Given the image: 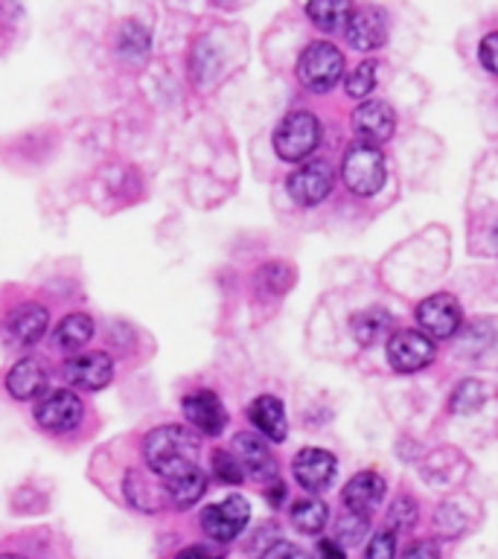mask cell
<instances>
[{
    "instance_id": "6da1fadb",
    "label": "cell",
    "mask_w": 498,
    "mask_h": 559,
    "mask_svg": "<svg viewBox=\"0 0 498 559\" xmlns=\"http://www.w3.org/2000/svg\"><path fill=\"white\" fill-rule=\"evenodd\" d=\"M201 440L199 435L187 426H161L149 431L143 440V461L149 472L164 480L178 469L195 466L199 463Z\"/></svg>"
},
{
    "instance_id": "7a4b0ae2",
    "label": "cell",
    "mask_w": 498,
    "mask_h": 559,
    "mask_svg": "<svg viewBox=\"0 0 498 559\" xmlns=\"http://www.w3.org/2000/svg\"><path fill=\"white\" fill-rule=\"evenodd\" d=\"M341 76H344V56L335 44L315 41L297 59V79L312 94L332 91L341 82Z\"/></svg>"
},
{
    "instance_id": "3957f363",
    "label": "cell",
    "mask_w": 498,
    "mask_h": 559,
    "mask_svg": "<svg viewBox=\"0 0 498 559\" xmlns=\"http://www.w3.org/2000/svg\"><path fill=\"white\" fill-rule=\"evenodd\" d=\"M321 143V122L312 111H292L274 129V152L288 164L306 160Z\"/></svg>"
},
{
    "instance_id": "277c9868",
    "label": "cell",
    "mask_w": 498,
    "mask_h": 559,
    "mask_svg": "<svg viewBox=\"0 0 498 559\" xmlns=\"http://www.w3.org/2000/svg\"><path fill=\"white\" fill-rule=\"evenodd\" d=\"M384 155L376 146L356 143L341 160V178L353 195H376L384 187Z\"/></svg>"
},
{
    "instance_id": "5b68a950",
    "label": "cell",
    "mask_w": 498,
    "mask_h": 559,
    "mask_svg": "<svg viewBox=\"0 0 498 559\" xmlns=\"http://www.w3.org/2000/svg\"><path fill=\"white\" fill-rule=\"evenodd\" d=\"M33 414L38 428H44V431H50V435H68L85 417V405H82L76 393L68 391V388H59V391L38 396Z\"/></svg>"
},
{
    "instance_id": "8992f818",
    "label": "cell",
    "mask_w": 498,
    "mask_h": 559,
    "mask_svg": "<svg viewBox=\"0 0 498 559\" xmlns=\"http://www.w3.org/2000/svg\"><path fill=\"white\" fill-rule=\"evenodd\" d=\"M251 519V504L242 496H227L201 510V531L213 542H234Z\"/></svg>"
},
{
    "instance_id": "52a82bcc",
    "label": "cell",
    "mask_w": 498,
    "mask_h": 559,
    "mask_svg": "<svg viewBox=\"0 0 498 559\" xmlns=\"http://www.w3.org/2000/svg\"><path fill=\"white\" fill-rule=\"evenodd\" d=\"M332 183H335L332 164H327V160H309V164H304L300 169L288 175L286 190L297 207H315V204H321L330 195Z\"/></svg>"
},
{
    "instance_id": "ba28073f",
    "label": "cell",
    "mask_w": 498,
    "mask_h": 559,
    "mask_svg": "<svg viewBox=\"0 0 498 559\" xmlns=\"http://www.w3.org/2000/svg\"><path fill=\"white\" fill-rule=\"evenodd\" d=\"M417 323L423 326V335H428V338H454L463 326V312L458 297L446 295V292L426 297L417 306Z\"/></svg>"
},
{
    "instance_id": "9c48e42d",
    "label": "cell",
    "mask_w": 498,
    "mask_h": 559,
    "mask_svg": "<svg viewBox=\"0 0 498 559\" xmlns=\"http://www.w3.org/2000/svg\"><path fill=\"white\" fill-rule=\"evenodd\" d=\"M388 361L400 373H417V370L435 361V344L423 332H393L391 338H388Z\"/></svg>"
},
{
    "instance_id": "30bf717a",
    "label": "cell",
    "mask_w": 498,
    "mask_h": 559,
    "mask_svg": "<svg viewBox=\"0 0 498 559\" xmlns=\"http://www.w3.org/2000/svg\"><path fill=\"white\" fill-rule=\"evenodd\" d=\"M50 326V312L42 304H21L3 321V341L9 347H33Z\"/></svg>"
},
{
    "instance_id": "8fae6325",
    "label": "cell",
    "mask_w": 498,
    "mask_h": 559,
    "mask_svg": "<svg viewBox=\"0 0 498 559\" xmlns=\"http://www.w3.org/2000/svg\"><path fill=\"white\" fill-rule=\"evenodd\" d=\"M335 469H339V461L327 449H300L292 461L295 480L306 492H323L335 480Z\"/></svg>"
},
{
    "instance_id": "7c38bea8",
    "label": "cell",
    "mask_w": 498,
    "mask_h": 559,
    "mask_svg": "<svg viewBox=\"0 0 498 559\" xmlns=\"http://www.w3.org/2000/svg\"><path fill=\"white\" fill-rule=\"evenodd\" d=\"M347 41L353 50H379L388 41V17L376 7H353L347 17Z\"/></svg>"
},
{
    "instance_id": "4fadbf2b",
    "label": "cell",
    "mask_w": 498,
    "mask_h": 559,
    "mask_svg": "<svg viewBox=\"0 0 498 559\" xmlns=\"http://www.w3.org/2000/svg\"><path fill=\"white\" fill-rule=\"evenodd\" d=\"M114 361L108 353L91 349V353H79L64 365V379L79 391H103L105 384L111 382Z\"/></svg>"
},
{
    "instance_id": "5bb4252c",
    "label": "cell",
    "mask_w": 498,
    "mask_h": 559,
    "mask_svg": "<svg viewBox=\"0 0 498 559\" xmlns=\"http://www.w3.org/2000/svg\"><path fill=\"white\" fill-rule=\"evenodd\" d=\"M353 129L361 140L358 143H367V146H376L391 140L393 129H396V114L388 103H379V99H367L353 111Z\"/></svg>"
},
{
    "instance_id": "9a60e30c",
    "label": "cell",
    "mask_w": 498,
    "mask_h": 559,
    "mask_svg": "<svg viewBox=\"0 0 498 559\" xmlns=\"http://www.w3.org/2000/svg\"><path fill=\"white\" fill-rule=\"evenodd\" d=\"M181 411L183 417H187V423H190L192 428H199L201 435L216 437L225 431L227 411L213 391H195L190 393V396H183Z\"/></svg>"
},
{
    "instance_id": "2e32d148",
    "label": "cell",
    "mask_w": 498,
    "mask_h": 559,
    "mask_svg": "<svg viewBox=\"0 0 498 559\" xmlns=\"http://www.w3.org/2000/svg\"><path fill=\"white\" fill-rule=\"evenodd\" d=\"M234 449H236V461L242 463V469H248V475L262 484H274L277 478V461L271 457L269 443L262 440L260 435L253 431H239L234 437Z\"/></svg>"
},
{
    "instance_id": "e0dca14e",
    "label": "cell",
    "mask_w": 498,
    "mask_h": 559,
    "mask_svg": "<svg viewBox=\"0 0 498 559\" xmlns=\"http://www.w3.org/2000/svg\"><path fill=\"white\" fill-rule=\"evenodd\" d=\"M341 498H344V507H347L349 513L370 515L376 507L382 504L384 478L374 469L358 472V475H353V478L347 480V487H344Z\"/></svg>"
},
{
    "instance_id": "ac0fdd59",
    "label": "cell",
    "mask_w": 498,
    "mask_h": 559,
    "mask_svg": "<svg viewBox=\"0 0 498 559\" xmlns=\"http://www.w3.org/2000/svg\"><path fill=\"white\" fill-rule=\"evenodd\" d=\"M47 384H50V373H47V367L33 356L15 361L12 370L7 373V391L12 393L17 402L44 396V393H47Z\"/></svg>"
},
{
    "instance_id": "d6986e66",
    "label": "cell",
    "mask_w": 498,
    "mask_h": 559,
    "mask_svg": "<svg viewBox=\"0 0 498 559\" xmlns=\"http://www.w3.org/2000/svg\"><path fill=\"white\" fill-rule=\"evenodd\" d=\"M248 419L251 426L262 435V440H271V443H283L288 437V423H286V408L277 396L271 393H262L248 405Z\"/></svg>"
},
{
    "instance_id": "ffe728a7",
    "label": "cell",
    "mask_w": 498,
    "mask_h": 559,
    "mask_svg": "<svg viewBox=\"0 0 498 559\" xmlns=\"http://www.w3.org/2000/svg\"><path fill=\"white\" fill-rule=\"evenodd\" d=\"M164 492L175 507H192L208 492V475H204L199 463L187 466V469H178L175 475L164 478Z\"/></svg>"
},
{
    "instance_id": "44dd1931",
    "label": "cell",
    "mask_w": 498,
    "mask_h": 559,
    "mask_svg": "<svg viewBox=\"0 0 498 559\" xmlns=\"http://www.w3.org/2000/svg\"><path fill=\"white\" fill-rule=\"evenodd\" d=\"M353 335L361 347H374V344H382L384 338L393 335V318L384 309H365V312L353 314Z\"/></svg>"
},
{
    "instance_id": "7402d4cb",
    "label": "cell",
    "mask_w": 498,
    "mask_h": 559,
    "mask_svg": "<svg viewBox=\"0 0 498 559\" xmlns=\"http://www.w3.org/2000/svg\"><path fill=\"white\" fill-rule=\"evenodd\" d=\"M52 338H56V347L64 349V353L82 349L87 341L94 338V318L85 312L64 314L56 332H52Z\"/></svg>"
},
{
    "instance_id": "603a6c76",
    "label": "cell",
    "mask_w": 498,
    "mask_h": 559,
    "mask_svg": "<svg viewBox=\"0 0 498 559\" xmlns=\"http://www.w3.org/2000/svg\"><path fill=\"white\" fill-rule=\"evenodd\" d=\"M330 522V510L318 498H300L292 504V524L306 536H318Z\"/></svg>"
},
{
    "instance_id": "cb8c5ba5",
    "label": "cell",
    "mask_w": 498,
    "mask_h": 559,
    "mask_svg": "<svg viewBox=\"0 0 498 559\" xmlns=\"http://www.w3.org/2000/svg\"><path fill=\"white\" fill-rule=\"evenodd\" d=\"M353 7L344 0H315L306 7V15L312 17L315 26H321L323 33H335L341 24H347Z\"/></svg>"
},
{
    "instance_id": "d4e9b609",
    "label": "cell",
    "mask_w": 498,
    "mask_h": 559,
    "mask_svg": "<svg viewBox=\"0 0 498 559\" xmlns=\"http://www.w3.org/2000/svg\"><path fill=\"white\" fill-rule=\"evenodd\" d=\"M117 44H120V52L126 56V59L138 61L149 52V33L140 24L129 21V24L120 29V38H117Z\"/></svg>"
},
{
    "instance_id": "484cf974",
    "label": "cell",
    "mask_w": 498,
    "mask_h": 559,
    "mask_svg": "<svg viewBox=\"0 0 498 559\" xmlns=\"http://www.w3.org/2000/svg\"><path fill=\"white\" fill-rule=\"evenodd\" d=\"M280 527L274 522H265L260 524L257 531H253V536L248 539V545H245V550H248V557L251 559H265L271 554V550L277 548L280 545Z\"/></svg>"
},
{
    "instance_id": "4316f807",
    "label": "cell",
    "mask_w": 498,
    "mask_h": 559,
    "mask_svg": "<svg viewBox=\"0 0 498 559\" xmlns=\"http://www.w3.org/2000/svg\"><path fill=\"white\" fill-rule=\"evenodd\" d=\"M213 475H216L222 484H227V487H239L245 480L242 463L236 461L234 452H222V449L213 452Z\"/></svg>"
},
{
    "instance_id": "83f0119b",
    "label": "cell",
    "mask_w": 498,
    "mask_h": 559,
    "mask_svg": "<svg viewBox=\"0 0 498 559\" xmlns=\"http://www.w3.org/2000/svg\"><path fill=\"white\" fill-rule=\"evenodd\" d=\"M367 533V515H358V513H344L335 522V542H339L341 548L344 545H358L361 542V536Z\"/></svg>"
},
{
    "instance_id": "f1b7e54d",
    "label": "cell",
    "mask_w": 498,
    "mask_h": 559,
    "mask_svg": "<svg viewBox=\"0 0 498 559\" xmlns=\"http://www.w3.org/2000/svg\"><path fill=\"white\" fill-rule=\"evenodd\" d=\"M376 61H361L353 73L347 76V94L353 96V99H365L370 91L376 87Z\"/></svg>"
},
{
    "instance_id": "f546056e",
    "label": "cell",
    "mask_w": 498,
    "mask_h": 559,
    "mask_svg": "<svg viewBox=\"0 0 498 559\" xmlns=\"http://www.w3.org/2000/svg\"><path fill=\"white\" fill-rule=\"evenodd\" d=\"M484 405V384L478 382H461L452 393V411L458 414H472Z\"/></svg>"
},
{
    "instance_id": "4dcf8cb0",
    "label": "cell",
    "mask_w": 498,
    "mask_h": 559,
    "mask_svg": "<svg viewBox=\"0 0 498 559\" xmlns=\"http://www.w3.org/2000/svg\"><path fill=\"white\" fill-rule=\"evenodd\" d=\"M417 522V501L408 496H402L396 498L391 504V510H388V531L396 533V531H408L411 524Z\"/></svg>"
},
{
    "instance_id": "1f68e13d",
    "label": "cell",
    "mask_w": 498,
    "mask_h": 559,
    "mask_svg": "<svg viewBox=\"0 0 498 559\" xmlns=\"http://www.w3.org/2000/svg\"><path fill=\"white\" fill-rule=\"evenodd\" d=\"M396 557V533L391 531H382L376 533L370 545L365 550V559H393Z\"/></svg>"
},
{
    "instance_id": "d6a6232c",
    "label": "cell",
    "mask_w": 498,
    "mask_h": 559,
    "mask_svg": "<svg viewBox=\"0 0 498 559\" xmlns=\"http://www.w3.org/2000/svg\"><path fill=\"white\" fill-rule=\"evenodd\" d=\"M478 56L481 64H484L493 76H498V33L484 35V41H481L478 47Z\"/></svg>"
},
{
    "instance_id": "836d02e7",
    "label": "cell",
    "mask_w": 498,
    "mask_h": 559,
    "mask_svg": "<svg viewBox=\"0 0 498 559\" xmlns=\"http://www.w3.org/2000/svg\"><path fill=\"white\" fill-rule=\"evenodd\" d=\"M175 559H222V554L216 548H210V545H187V548L175 554Z\"/></svg>"
},
{
    "instance_id": "e575fe53",
    "label": "cell",
    "mask_w": 498,
    "mask_h": 559,
    "mask_svg": "<svg viewBox=\"0 0 498 559\" xmlns=\"http://www.w3.org/2000/svg\"><path fill=\"white\" fill-rule=\"evenodd\" d=\"M402 559H440V550H437L435 542H414Z\"/></svg>"
},
{
    "instance_id": "d590c367",
    "label": "cell",
    "mask_w": 498,
    "mask_h": 559,
    "mask_svg": "<svg viewBox=\"0 0 498 559\" xmlns=\"http://www.w3.org/2000/svg\"><path fill=\"white\" fill-rule=\"evenodd\" d=\"M265 559H309V557H306L300 548H295V545H288V542H280L277 548L271 550Z\"/></svg>"
},
{
    "instance_id": "8d00e7d4",
    "label": "cell",
    "mask_w": 498,
    "mask_h": 559,
    "mask_svg": "<svg viewBox=\"0 0 498 559\" xmlns=\"http://www.w3.org/2000/svg\"><path fill=\"white\" fill-rule=\"evenodd\" d=\"M318 559H344V548L335 539L318 542Z\"/></svg>"
},
{
    "instance_id": "74e56055",
    "label": "cell",
    "mask_w": 498,
    "mask_h": 559,
    "mask_svg": "<svg viewBox=\"0 0 498 559\" xmlns=\"http://www.w3.org/2000/svg\"><path fill=\"white\" fill-rule=\"evenodd\" d=\"M265 498H269L271 507L283 504V501H286V484H283V480H274V484H269V489H265Z\"/></svg>"
},
{
    "instance_id": "f35d334b",
    "label": "cell",
    "mask_w": 498,
    "mask_h": 559,
    "mask_svg": "<svg viewBox=\"0 0 498 559\" xmlns=\"http://www.w3.org/2000/svg\"><path fill=\"white\" fill-rule=\"evenodd\" d=\"M0 559H26V557H21V554H0Z\"/></svg>"
},
{
    "instance_id": "ab89813d",
    "label": "cell",
    "mask_w": 498,
    "mask_h": 559,
    "mask_svg": "<svg viewBox=\"0 0 498 559\" xmlns=\"http://www.w3.org/2000/svg\"><path fill=\"white\" fill-rule=\"evenodd\" d=\"M496 242H498V225H496Z\"/></svg>"
}]
</instances>
